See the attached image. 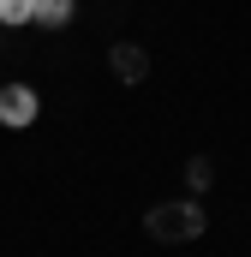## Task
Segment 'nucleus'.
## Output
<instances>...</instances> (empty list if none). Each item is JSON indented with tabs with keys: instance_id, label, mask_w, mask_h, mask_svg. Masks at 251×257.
<instances>
[{
	"instance_id": "5",
	"label": "nucleus",
	"mask_w": 251,
	"mask_h": 257,
	"mask_svg": "<svg viewBox=\"0 0 251 257\" xmlns=\"http://www.w3.org/2000/svg\"><path fill=\"white\" fill-rule=\"evenodd\" d=\"M0 24H30V0H0Z\"/></svg>"
},
{
	"instance_id": "1",
	"label": "nucleus",
	"mask_w": 251,
	"mask_h": 257,
	"mask_svg": "<svg viewBox=\"0 0 251 257\" xmlns=\"http://www.w3.org/2000/svg\"><path fill=\"white\" fill-rule=\"evenodd\" d=\"M150 233L156 239H197L203 233V209L197 203H162V209H150Z\"/></svg>"
},
{
	"instance_id": "3",
	"label": "nucleus",
	"mask_w": 251,
	"mask_h": 257,
	"mask_svg": "<svg viewBox=\"0 0 251 257\" xmlns=\"http://www.w3.org/2000/svg\"><path fill=\"white\" fill-rule=\"evenodd\" d=\"M72 12H78V0H30V24H42V30L72 24Z\"/></svg>"
},
{
	"instance_id": "4",
	"label": "nucleus",
	"mask_w": 251,
	"mask_h": 257,
	"mask_svg": "<svg viewBox=\"0 0 251 257\" xmlns=\"http://www.w3.org/2000/svg\"><path fill=\"white\" fill-rule=\"evenodd\" d=\"M114 72H120V78H144V48L120 42V48H114Z\"/></svg>"
},
{
	"instance_id": "2",
	"label": "nucleus",
	"mask_w": 251,
	"mask_h": 257,
	"mask_svg": "<svg viewBox=\"0 0 251 257\" xmlns=\"http://www.w3.org/2000/svg\"><path fill=\"white\" fill-rule=\"evenodd\" d=\"M36 114H42V102H36L30 84H6V90H0V126L18 132V126H30Z\"/></svg>"
}]
</instances>
